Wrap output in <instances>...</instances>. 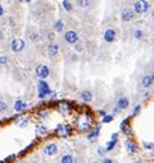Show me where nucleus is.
<instances>
[{
    "mask_svg": "<svg viewBox=\"0 0 154 163\" xmlns=\"http://www.w3.org/2000/svg\"><path fill=\"white\" fill-rule=\"evenodd\" d=\"M50 94V86L46 80H39L38 82V98L43 100Z\"/></svg>",
    "mask_w": 154,
    "mask_h": 163,
    "instance_id": "1",
    "label": "nucleus"
},
{
    "mask_svg": "<svg viewBox=\"0 0 154 163\" xmlns=\"http://www.w3.org/2000/svg\"><path fill=\"white\" fill-rule=\"evenodd\" d=\"M135 18V13L131 10V8H122L121 11V19L125 21V22H129Z\"/></svg>",
    "mask_w": 154,
    "mask_h": 163,
    "instance_id": "8",
    "label": "nucleus"
},
{
    "mask_svg": "<svg viewBox=\"0 0 154 163\" xmlns=\"http://www.w3.org/2000/svg\"><path fill=\"white\" fill-rule=\"evenodd\" d=\"M61 6L64 7V10H66V11H72L74 10V4L71 2H68V0H64V2H61Z\"/></svg>",
    "mask_w": 154,
    "mask_h": 163,
    "instance_id": "23",
    "label": "nucleus"
},
{
    "mask_svg": "<svg viewBox=\"0 0 154 163\" xmlns=\"http://www.w3.org/2000/svg\"><path fill=\"white\" fill-rule=\"evenodd\" d=\"M57 152H58V147H57V144H54V143L47 144L46 147L43 148V153L44 155H47V156H53Z\"/></svg>",
    "mask_w": 154,
    "mask_h": 163,
    "instance_id": "7",
    "label": "nucleus"
},
{
    "mask_svg": "<svg viewBox=\"0 0 154 163\" xmlns=\"http://www.w3.org/2000/svg\"><path fill=\"white\" fill-rule=\"evenodd\" d=\"M54 31L57 32V33H61V32L64 31V21L63 19L56 21V24H54Z\"/></svg>",
    "mask_w": 154,
    "mask_h": 163,
    "instance_id": "19",
    "label": "nucleus"
},
{
    "mask_svg": "<svg viewBox=\"0 0 154 163\" xmlns=\"http://www.w3.org/2000/svg\"><path fill=\"white\" fill-rule=\"evenodd\" d=\"M60 163H75V159H74V156L71 153H66V155L61 156Z\"/></svg>",
    "mask_w": 154,
    "mask_h": 163,
    "instance_id": "18",
    "label": "nucleus"
},
{
    "mask_svg": "<svg viewBox=\"0 0 154 163\" xmlns=\"http://www.w3.org/2000/svg\"><path fill=\"white\" fill-rule=\"evenodd\" d=\"M0 118H2V116H0Z\"/></svg>",
    "mask_w": 154,
    "mask_h": 163,
    "instance_id": "42",
    "label": "nucleus"
},
{
    "mask_svg": "<svg viewBox=\"0 0 154 163\" xmlns=\"http://www.w3.org/2000/svg\"><path fill=\"white\" fill-rule=\"evenodd\" d=\"M125 148H126V151H128L129 153H138V147L135 145V143L133 141H131V140H126L125 141Z\"/></svg>",
    "mask_w": 154,
    "mask_h": 163,
    "instance_id": "16",
    "label": "nucleus"
},
{
    "mask_svg": "<svg viewBox=\"0 0 154 163\" xmlns=\"http://www.w3.org/2000/svg\"><path fill=\"white\" fill-rule=\"evenodd\" d=\"M36 133L39 135H46L47 133H49V129H47L46 126H43V124H38L36 126Z\"/></svg>",
    "mask_w": 154,
    "mask_h": 163,
    "instance_id": "21",
    "label": "nucleus"
},
{
    "mask_svg": "<svg viewBox=\"0 0 154 163\" xmlns=\"http://www.w3.org/2000/svg\"><path fill=\"white\" fill-rule=\"evenodd\" d=\"M76 4H78L79 7H88V6L92 4V3L90 2H86V0H78V2H76Z\"/></svg>",
    "mask_w": 154,
    "mask_h": 163,
    "instance_id": "28",
    "label": "nucleus"
},
{
    "mask_svg": "<svg viewBox=\"0 0 154 163\" xmlns=\"http://www.w3.org/2000/svg\"><path fill=\"white\" fill-rule=\"evenodd\" d=\"M35 73H36L38 79H40V80H44L46 78H49L50 75V69L47 65H38L36 69H35Z\"/></svg>",
    "mask_w": 154,
    "mask_h": 163,
    "instance_id": "3",
    "label": "nucleus"
},
{
    "mask_svg": "<svg viewBox=\"0 0 154 163\" xmlns=\"http://www.w3.org/2000/svg\"><path fill=\"white\" fill-rule=\"evenodd\" d=\"M138 163H142V162H138Z\"/></svg>",
    "mask_w": 154,
    "mask_h": 163,
    "instance_id": "41",
    "label": "nucleus"
},
{
    "mask_svg": "<svg viewBox=\"0 0 154 163\" xmlns=\"http://www.w3.org/2000/svg\"><path fill=\"white\" fill-rule=\"evenodd\" d=\"M68 111H70V105H68V104H66V102L60 104V106H58V112H60V114L67 115Z\"/></svg>",
    "mask_w": 154,
    "mask_h": 163,
    "instance_id": "22",
    "label": "nucleus"
},
{
    "mask_svg": "<svg viewBox=\"0 0 154 163\" xmlns=\"http://www.w3.org/2000/svg\"><path fill=\"white\" fill-rule=\"evenodd\" d=\"M112 119H114L112 115H104V116H103V123H110Z\"/></svg>",
    "mask_w": 154,
    "mask_h": 163,
    "instance_id": "29",
    "label": "nucleus"
},
{
    "mask_svg": "<svg viewBox=\"0 0 154 163\" xmlns=\"http://www.w3.org/2000/svg\"><path fill=\"white\" fill-rule=\"evenodd\" d=\"M133 10L138 14H143L149 10V3L147 2H135L133 3Z\"/></svg>",
    "mask_w": 154,
    "mask_h": 163,
    "instance_id": "6",
    "label": "nucleus"
},
{
    "mask_svg": "<svg viewBox=\"0 0 154 163\" xmlns=\"http://www.w3.org/2000/svg\"><path fill=\"white\" fill-rule=\"evenodd\" d=\"M74 46H75V51H76V53H82V51H84V50H85V46L81 43V41H78V43H75V44H74Z\"/></svg>",
    "mask_w": 154,
    "mask_h": 163,
    "instance_id": "26",
    "label": "nucleus"
},
{
    "mask_svg": "<svg viewBox=\"0 0 154 163\" xmlns=\"http://www.w3.org/2000/svg\"><path fill=\"white\" fill-rule=\"evenodd\" d=\"M97 152H99V155H104L106 151H104V148H99V151H97Z\"/></svg>",
    "mask_w": 154,
    "mask_h": 163,
    "instance_id": "37",
    "label": "nucleus"
},
{
    "mask_svg": "<svg viewBox=\"0 0 154 163\" xmlns=\"http://www.w3.org/2000/svg\"><path fill=\"white\" fill-rule=\"evenodd\" d=\"M118 143V133H114V134L111 135V140H110V143H108L107 145H106V148H104V151L106 152H110V151L114 149V147H115V144Z\"/></svg>",
    "mask_w": 154,
    "mask_h": 163,
    "instance_id": "13",
    "label": "nucleus"
},
{
    "mask_svg": "<svg viewBox=\"0 0 154 163\" xmlns=\"http://www.w3.org/2000/svg\"><path fill=\"white\" fill-rule=\"evenodd\" d=\"M7 109H8L7 102H6L4 100H0V114H2V112H6Z\"/></svg>",
    "mask_w": 154,
    "mask_h": 163,
    "instance_id": "27",
    "label": "nucleus"
},
{
    "mask_svg": "<svg viewBox=\"0 0 154 163\" xmlns=\"http://www.w3.org/2000/svg\"><path fill=\"white\" fill-rule=\"evenodd\" d=\"M89 127H90V123H89V119L86 116H82L81 122H79V130L81 131H88Z\"/></svg>",
    "mask_w": 154,
    "mask_h": 163,
    "instance_id": "17",
    "label": "nucleus"
},
{
    "mask_svg": "<svg viewBox=\"0 0 154 163\" xmlns=\"http://www.w3.org/2000/svg\"><path fill=\"white\" fill-rule=\"evenodd\" d=\"M121 130H122L125 134H131V130H129V124H128V120H124L121 123Z\"/></svg>",
    "mask_w": 154,
    "mask_h": 163,
    "instance_id": "25",
    "label": "nucleus"
},
{
    "mask_svg": "<svg viewBox=\"0 0 154 163\" xmlns=\"http://www.w3.org/2000/svg\"><path fill=\"white\" fill-rule=\"evenodd\" d=\"M102 163H115V161L114 159H110V158H104L102 161Z\"/></svg>",
    "mask_w": 154,
    "mask_h": 163,
    "instance_id": "35",
    "label": "nucleus"
},
{
    "mask_svg": "<svg viewBox=\"0 0 154 163\" xmlns=\"http://www.w3.org/2000/svg\"><path fill=\"white\" fill-rule=\"evenodd\" d=\"M103 39L107 43H112L117 39V31L114 28H107L104 32H103Z\"/></svg>",
    "mask_w": 154,
    "mask_h": 163,
    "instance_id": "5",
    "label": "nucleus"
},
{
    "mask_svg": "<svg viewBox=\"0 0 154 163\" xmlns=\"http://www.w3.org/2000/svg\"><path fill=\"white\" fill-rule=\"evenodd\" d=\"M142 86H143L144 88H149V87H152L153 86V83H154V76L150 73V75H144L143 78H142Z\"/></svg>",
    "mask_w": 154,
    "mask_h": 163,
    "instance_id": "11",
    "label": "nucleus"
},
{
    "mask_svg": "<svg viewBox=\"0 0 154 163\" xmlns=\"http://www.w3.org/2000/svg\"><path fill=\"white\" fill-rule=\"evenodd\" d=\"M31 40L32 41H39L40 40V35L39 33H32L31 35Z\"/></svg>",
    "mask_w": 154,
    "mask_h": 163,
    "instance_id": "30",
    "label": "nucleus"
},
{
    "mask_svg": "<svg viewBox=\"0 0 154 163\" xmlns=\"http://www.w3.org/2000/svg\"><path fill=\"white\" fill-rule=\"evenodd\" d=\"M28 122H29L28 119H24L22 122H21V124H20V127H22V126H25V124H28Z\"/></svg>",
    "mask_w": 154,
    "mask_h": 163,
    "instance_id": "38",
    "label": "nucleus"
},
{
    "mask_svg": "<svg viewBox=\"0 0 154 163\" xmlns=\"http://www.w3.org/2000/svg\"><path fill=\"white\" fill-rule=\"evenodd\" d=\"M25 40L24 39H13L11 40V44H10V47H11V51H14V53H21L24 49H25Z\"/></svg>",
    "mask_w": 154,
    "mask_h": 163,
    "instance_id": "4",
    "label": "nucleus"
},
{
    "mask_svg": "<svg viewBox=\"0 0 154 163\" xmlns=\"http://www.w3.org/2000/svg\"><path fill=\"white\" fill-rule=\"evenodd\" d=\"M57 134L60 135V137H63V138H66L67 135H68V133H70V127L68 126H64V124H60V126H57Z\"/></svg>",
    "mask_w": 154,
    "mask_h": 163,
    "instance_id": "15",
    "label": "nucleus"
},
{
    "mask_svg": "<svg viewBox=\"0 0 154 163\" xmlns=\"http://www.w3.org/2000/svg\"><path fill=\"white\" fill-rule=\"evenodd\" d=\"M79 98H81L84 102H92L93 101V93H92L90 90H84V91H81V94H79Z\"/></svg>",
    "mask_w": 154,
    "mask_h": 163,
    "instance_id": "12",
    "label": "nucleus"
},
{
    "mask_svg": "<svg viewBox=\"0 0 154 163\" xmlns=\"http://www.w3.org/2000/svg\"><path fill=\"white\" fill-rule=\"evenodd\" d=\"M143 147L147 148V149H153V144L152 143H147V141H144V143H143Z\"/></svg>",
    "mask_w": 154,
    "mask_h": 163,
    "instance_id": "34",
    "label": "nucleus"
},
{
    "mask_svg": "<svg viewBox=\"0 0 154 163\" xmlns=\"http://www.w3.org/2000/svg\"><path fill=\"white\" fill-rule=\"evenodd\" d=\"M133 39H136V40L143 39V31H142V29H135V31H133Z\"/></svg>",
    "mask_w": 154,
    "mask_h": 163,
    "instance_id": "24",
    "label": "nucleus"
},
{
    "mask_svg": "<svg viewBox=\"0 0 154 163\" xmlns=\"http://www.w3.org/2000/svg\"><path fill=\"white\" fill-rule=\"evenodd\" d=\"M64 40H66L68 44L78 43L79 36H78V33H76L75 29H68V31H66V33H64Z\"/></svg>",
    "mask_w": 154,
    "mask_h": 163,
    "instance_id": "2",
    "label": "nucleus"
},
{
    "mask_svg": "<svg viewBox=\"0 0 154 163\" xmlns=\"http://www.w3.org/2000/svg\"><path fill=\"white\" fill-rule=\"evenodd\" d=\"M39 116L43 118V119H44V118H47V116H49V111H42V112H39Z\"/></svg>",
    "mask_w": 154,
    "mask_h": 163,
    "instance_id": "33",
    "label": "nucleus"
},
{
    "mask_svg": "<svg viewBox=\"0 0 154 163\" xmlns=\"http://www.w3.org/2000/svg\"><path fill=\"white\" fill-rule=\"evenodd\" d=\"M58 51H60V46L56 43L49 44V47H47V54H49L50 57H56V55L58 54Z\"/></svg>",
    "mask_w": 154,
    "mask_h": 163,
    "instance_id": "14",
    "label": "nucleus"
},
{
    "mask_svg": "<svg viewBox=\"0 0 154 163\" xmlns=\"http://www.w3.org/2000/svg\"><path fill=\"white\" fill-rule=\"evenodd\" d=\"M0 39H3V33H2V32H0Z\"/></svg>",
    "mask_w": 154,
    "mask_h": 163,
    "instance_id": "40",
    "label": "nucleus"
},
{
    "mask_svg": "<svg viewBox=\"0 0 154 163\" xmlns=\"http://www.w3.org/2000/svg\"><path fill=\"white\" fill-rule=\"evenodd\" d=\"M129 106V98L125 96L120 97V98L117 100V109L118 111H124V109H126Z\"/></svg>",
    "mask_w": 154,
    "mask_h": 163,
    "instance_id": "9",
    "label": "nucleus"
},
{
    "mask_svg": "<svg viewBox=\"0 0 154 163\" xmlns=\"http://www.w3.org/2000/svg\"><path fill=\"white\" fill-rule=\"evenodd\" d=\"M14 158H16V155H11V156H8V158H6V159H4V162H11Z\"/></svg>",
    "mask_w": 154,
    "mask_h": 163,
    "instance_id": "36",
    "label": "nucleus"
},
{
    "mask_svg": "<svg viewBox=\"0 0 154 163\" xmlns=\"http://www.w3.org/2000/svg\"><path fill=\"white\" fill-rule=\"evenodd\" d=\"M7 60L8 58L6 57V55H0V65H6L7 64Z\"/></svg>",
    "mask_w": 154,
    "mask_h": 163,
    "instance_id": "32",
    "label": "nucleus"
},
{
    "mask_svg": "<svg viewBox=\"0 0 154 163\" xmlns=\"http://www.w3.org/2000/svg\"><path fill=\"white\" fill-rule=\"evenodd\" d=\"M99 133H100V127L96 126L93 131H90V133L88 134V140H90V141H92V140H96L97 135H99Z\"/></svg>",
    "mask_w": 154,
    "mask_h": 163,
    "instance_id": "20",
    "label": "nucleus"
},
{
    "mask_svg": "<svg viewBox=\"0 0 154 163\" xmlns=\"http://www.w3.org/2000/svg\"><path fill=\"white\" fill-rule=\"evenodd\" d=\"M28 109V104H26L24 100H16L14 102V111L16 112H24Z\"/></svg>",
    "mask_w": 154,
    "mask_h": 163,
    "instance_id": "10",
    "label": "nucleus"
},
{
    "mask_svg": "<svg viewBox=\"0 0 154 163\" xmlns=\"http://www.w3.org/2000/svg\"><path fill=\"white\" fill-rule=\"evenodd\" d=\"M3 14H4V7L0 4V17H3Z\"/></svg>",
    "mask_w": 154,
    "mask_h": 163,
    "instance_id": "39",
    "label": "nucleus"
},
{
    "mask_svg": "<svg viewBox=\"0 0 154 163\" xmlns=\"http://www.w3.org/2000/svg\"><path fill=\"white\" fill-rule=\"evenodd\" d=\"M140 112V105H136L135 108H133V112H132V116H136V115Z\"/></svg>",
    "mask_w": 154,
    "mask_h": 163,
    "instance_id": "31",
    "label": "nucleus"
}]
</instances>
